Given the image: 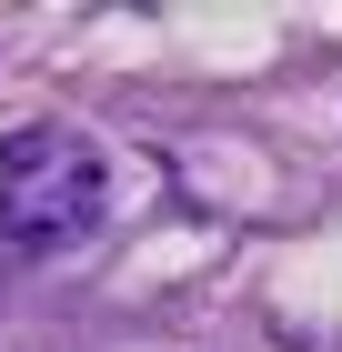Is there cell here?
<instances>
[{"instance_id": "cell-1", "label": "cell", "mask_w": 342, "mask_h": 352, "mask_svg": "<svg viewBox=\"0 0 342 352\" xmlns=\"http://www.w3.org/2000/svg\"><path fill=\"white\" fill-rule=\"evenodd\" d=\"M101 201H111V171H101V151L81 131L30 121V131L0 141V242L61 252V242H81L101 221Z\"/></svg>"}]
</instances>
